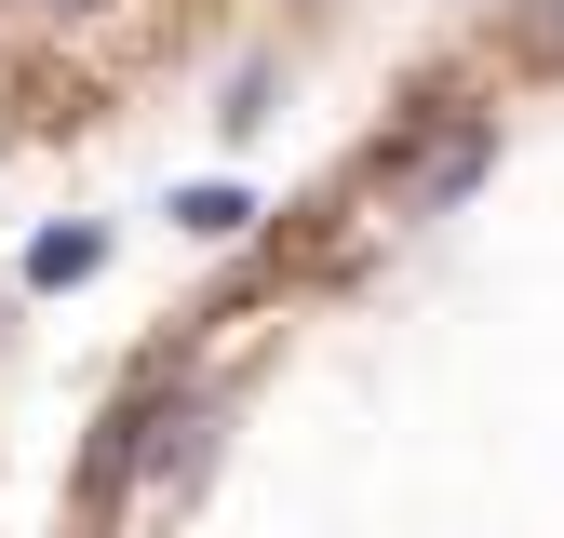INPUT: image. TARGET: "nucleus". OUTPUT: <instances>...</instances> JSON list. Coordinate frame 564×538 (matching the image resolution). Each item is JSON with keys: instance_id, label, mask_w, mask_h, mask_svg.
I'll list each match as a JSON object with an SVG mask.
<instances>
[{"instance_id": "1", "label": "nucleus", "mask_w": 564, "mask_h": 538, "mask_svg": "<svg viewBox=\"0 0 564 538\" xmlns=\"http://www.w3.org/2000/svg\"><path fill=\"white\" fill-rule=\"evenodd\" d=\"M484 162H498V121H484V108L416 121V134H403V162H390V202H403V216H444L457 189H484Z\"/></svg>"}, {"instance_id": "2", "label": "nucleus", "mask_w": 564, "mask_h": 538, "mask_svg": "<svg viewBox=\"0 0 564 538\" xmlns=\"http://www.w3.org/2000/svg\"><path fill=\"white\" fill-rule=\"evenodd\" d=\"M95 256H108V229L67 216V229H41V243H28V283H41V297H67V283H95Z\"/></svg>"}, {"instance_id": "3", "label": "nucleus", "mask_w": 564, "mask_h": 538, "mask_svg": "<svg viewBox=\"0 0 564 538\" xmlns=\"http://www.w3.org/2000/svg\"><path fill=\"white\" fill-rule=\"evenodd\" d=\"M175 229H202V243H229V229H256V202H242V189H175Z\"/></svg>"}, {"instance_id": "4", "label": "nucleus", "mask_w": 564, "mask_h": 538, "mask_svg": "<svg viewBox=\"0 0 564 538\" xmlns=\"http://www.w3.org/2000/svg\"><path fill=\"white\" fill-rule=\"evenodd\" d=\"M524 41H538V54H551V67H564V0H551V14H538V28H524Z\"/></svg>"}, {"instance_id": "5", "label": "nucleus", "mask_w": 564, "mask_h": 538, "mask_svg": "<svg viewBox=\"0 0 564 538\" xmlns=\"http://www.w3.org/2000/svg\"><path fill=\"white\" fill-rule=\"evenodd\" d=\"M41 14H95V0H41Z\"/></svg>"}]
</instances>
